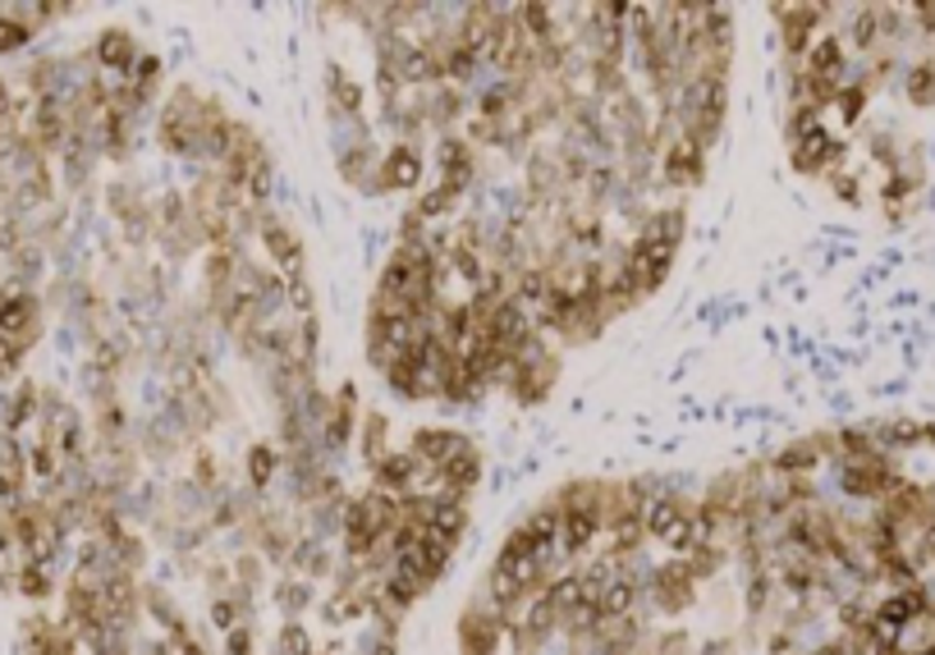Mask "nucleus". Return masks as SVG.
Returning a JSON list of instances; mask_svg holds the SVG:
<instances>
[{
    "label": "nucleus",
    "instance_id": "f257e3e1",
    "mask_svg": "<svg viewBox=\"0 0 935 655\" xmlns=\"http://www.w3.org/2000/svg\"><path fill=\"white\" fill-rule=\"evenodd\" d=\"M55 10H42V6H0V55L6 51H19L28 38L38 33V23H46Z\"/></svg>",
    "mask_w": 935,
    "mask_h": 655
},
{
    "label": "nucleus",
    "instance_id": "f03ea898",
    "mask_svg": "<svg viewBox=\"0 0 935 655\" xmlns=\"http://www.w3.org/2000/svg\"><path fill=\"white\" fill-rule=\"evenodd\" d=\"M903 92H908V102L913 106H935V55H926V60H917V65L903 74Z\"/></svg>",
    "mask_w": 935,
    "mask_h": 655
}]
</instances>
